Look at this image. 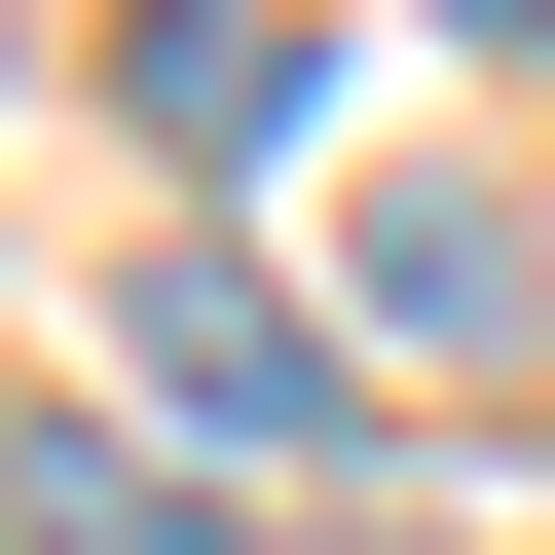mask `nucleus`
<instances>
[{
    "label": "nucleus",
    "instance_id": "nucleus-3",
    "mask_svg": "<svg viewBox=\"0 0 555 555\" xmlns=\"http://www.w3.org/2000/svg\"><path fill=\"white\" fill-rule=\"evenodd\" d=\"M0 518H38V555H185V444H75V408H38V444H0Z\"/></svg>",
    "mask_w": 555,
    "mask_h": 555
},
{
    "label": "nucleus",
    "instance_id": "nucleus-2",
    "mask_svg": "<svg viewBox=\"0 0 555 555\" xmlns=\"http://www.w3.org/2000/svg\"><path fill=\"white\" fill-rule=\"evenodd\" d=\"M297 112H334V75H297V0H149V149H185V185H259Z\"/></svg>",
    "mask_w": 555,
    "mask_h": 555
},
{
    "label": "nucleus",
    "instance_id": "nucleus-1",
    "mask_svg": "<svg viewBox=\"0 0 555 555\" xmlns=\"http://www.w3.org/2000/svg\"><path fill=\"white\" fill-rule=\"evenodd\" d=\"M112 371H149L185 444H334V334L259 297V259H149V297H112Z\"/></svg>",
    "mask_w": 555,
    "mask_h": 555
},
{
    "label": "nucleus",
    "instance_id": "nucleus-4",
    "mask_svg": "<svg viewBox=\"0 0 555 555\" xmlns=\"http://www.w3.org/2000/svg\"><path fill=\"white\" fill-rule=\"evenodd\" d=\"M444 38H518V75H555V0H444Z\"/></svg>",
    "mask_w": 555,
    "mask_h": 555
}]
</instances>
